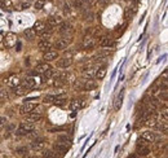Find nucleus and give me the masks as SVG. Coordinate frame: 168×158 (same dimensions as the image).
Masks as SVG:
<instances>
[{
    "label": "nucleus",
    "mask_w": 168,
    "mask_h": 158,
    "mask_svg": "<svg viewBox=\"0 0 168 158\" xmlns=\"http://www.w3.org/2000/svg\"><path fill=\"white\" fill-rule=\"evenodd\" d=\"M0 4L3 5V8H7V7H12V0H0Z\"/></svg>",
    "instance_id": "37"
},
{
    "label": "nucleus",
    "mask_w": 168,
    "mask_h": 158,
    "mask_svg": "<svg viewBox=\"0 0 168 158\" xmlns=\"http://www.w3.org/2000/svg\"><path fill=\"white\" fill-rule=\"evenodd\" d=\"M123 96H124V91H120V93L116 96V99H115L114 101V109L116 110H120L122 105H123Z\"/></svg>",
    "instance_id": "19"
},
{
    "label": "nucleus",
    "mask_w": 168,
    "mask_h": 158,
    "mask_svg": "<svg viewBox=\"0 0 168 158\" xmlns=\"http://www.w3.org/2000/svg\"><path fill=\"white\" fill-rule=\"evenodd\" d=\"M98 44H100V47H110V45H112L111 38H110V37H104V38H101L100 42H98Z\"/></svg>",
    "instance_id": "26"
},
{
    "label": "nucleus",
    "mask_w": 168,
    "mask_h": 158,
    "mask_svg": "<svg viewBox=\"0 0 168 158\" xmlns=\"http://www.w3.org/2000/svg\"><path fill=\"white\" fill-rule=\"evenodd\" d=\"M38 105L36 104H34V102H27L26 101L25 104H22L20 106V109H18V113L21 114V116H25V114H28V113H31L35 108H36Z\"/></svg>",
    "instance_id": "6"
},
{
    "label": "nucleus",
    "mask_w": 168,
    "mask_h": 158,
    "mask_svg": "<svg viewBox=\"0 0 168 158\" xmlns=\"http://www.w3.org/2000/svg\"><path fill=\"white\" fill-rule=\"evenodd\" d=\"M28 7H30V5H28V3L27 4H21V9H26V8H28Z\"/></svg>",
    "instance_id": "45"
},
{
    "label": "nucleus",
    "mask_w": 168,
    "mask_h": 158,
    "mask_svg": "<svg viewBox=\"0 0 168 158\" xmlns=\"http://www.w3.org/2000/svg\"><path fill=\"white\" fill-rule=\"evenodd\" d=\"M4 122H5V119H4V118H0V124H3Z\"/></svg>",
    "instance_id": "46"
},
{
    "label": "nucleus",
    "mask_w": 168,
    "mask_h": 158,
    "mask_svg": "<svg viewBox=\"0 0 168 158\" xmlns=\"http://www.w3.org/2000/svg\"><path fill=\"white\" fill-rule=\"evenodd\" d=\"M66 83H67L66 80H62V79H60V78H56V80L53 82V86L56 88H60V87H63Z\"/></svg>",
    "instance_id": "34"
},
{
    "label": "nucleus",
    "mask_w": 168,
    "mask_h": 158,
    "mask_svg": "<svg viewBox=\"0 0 168 158\" xmlns=\"http://www.w3.org/2000/svg\"><path fill=\"white\" fill-rule=\"evenodd\" d=\"M84 106H85V101H84V100H80V99H74V100H71L70 104H69V109L73 110V112L81 109V108H84Z\"/></svg>",
    "instance_id": "10"
},
{
    "label": "nucleus",
    "mask_w": 168,
    "mask_h": 158,
    "mask_svg": "<svg viewBox=\"0 0 168 158\" xmlns=\"http://www.w3.org/2000/svg\"><path fill=\"white\" fill-rule=\"evenodd\" d=\"M70 11H71V7H70V4H63V13L66 14H69L70 13Z\"/></svg>",
    "instance_id": "39"
},
{
    "label": "nucleus",
    "mask_w": 168,
    "mask_h": 158,
    "mask_svg": "<svg viewBox=\"0 0 168 158\" xmlns=\"http://www.w3.org/2000/svg\"><path fill=\"white\" fill-rule=\"evenodd\" d=\"M38 47H39V49H42V51H49V49L52 48V43L49 42V39H42L38 43Z\"/></svg>",
    "instance_id": "20"
},
{
    "label": "nucleus",
    "mask_w": 168,
    "mask_h": 158,
    "mask_svg": "<svg viewBox=\"0 0 168 158\" xmlns=\"http://www.w3.org/2000/svg\"><path fill=\"white\" fill-rule=\"evenodd\" d=\"M45 148V140L43 137H38L31 143V149L34 150H43Z\"/></svg>",
    "instance_id": "11"
},
{
    "label": "nucleus",
    "mask_w": 168,
    "mask_h": 158,
    "mask_svg": "<svg viewBox=\"0 0 168 158\" xmlns=\"http://www.w3.org/2000/svg\"><path fill=\"white\" fill-rule=\"evenodd\" d=\"M81 3H83L84 7L91 8V7H93V5H96V4H97V0H81Z\"/></svg>",
    "instance_id": "33"
},
{
    "label": "nucleus",
    "mask_w": 168,
    "mask_h": 158,
    "mask_svg": "<svg viewBox=\"0 0 168 158\" xmlns=\"http://www.w3.org/2000/svg\"><path fill=\"white\" fill-rule=\"evenodd\" d=\"M1 40H3V39H1V37H0V43H1Z\"/></svg>",
    "instance_id": "47"
},
{
    "label": "nucleus",
    "mask_w": 168,
    "mask_h": 158,
    "mask_svg": "<svg viewBox=\"0 0 168 158\" xmlns=\"http://www.w3.org/2000/svg\"><path fill=\"white\" fill-rule=\"evenodd\" d=\"M56 74H57V71L50 68V69H48V70H45L44 73H43V78H44V80H48V79H50L53 75H56Z\"/></svg>",
    "instance_id": "28"
},
{
    "label": "nucleus",
    "mask_w": 168,
    "mask_h": 158,
    "mask_svg": "<svg viewBox=\"0 0 168 158\" xmlns=\"http://www.w3.org/2000/svg\"><path fill=\"white\" fill-rule=\"evenodd\" d=\"M159 90H160L159 87H153V88H150L149 93H150V95H157V93L159 92Z\"/></svg>",
    "instance_id": "42"
},
{
    "label": "nucleus",
    "mask_w": 168,
    "mask_h": 158,
    "mask_svg": "<svg viewBox=\"0 0 168 158\" xmlns=\"http://www.w3.org/2000/svg\"><path fill=\"white\" fill-rule=\"evenodd\" d=\"M47 23L43 22V21H38V22H35V25H34V31L35 33H42V31H44L45 29H47Z\"/></svg>",
    "instance_id": "24"
},
{
    "label": "nucleus",
    "mask_w": 168,
    "mask_h": 158,
    "mask_svg": "<svg viewBox=\"0 0 168 158\" xmlns=\"http://www.w3.org/2000/svg\"><path fill=\"white\" fill-rule=\"evenodd\" d=\"M21 84L23 86V87L26 88V90H32V88H35L38 84H39V82H38V79L32 78V76H28V78H26L25 80H21Z\"/></svg>",
    "instance_id": "8"
},
{
    "label": "nucleus",
    "mask_w": 168,
    "mask_h": 158,
    "mask_svg": "<svg viewBox=\"0 0 168 158\" xmlns=\"http://www.w3.org/2000/svg\"><path fill=\"white\" fill-rule=\"evenodd\" d=\"M16 153L18 157H26V155H28V148L27 147H20L16 149Z\"/></svg>",
    "instance_id": "27"
},
{
    "label": "nucleus",
    "mask_w": 168,
    "mask_h": 158,
    "mask_svg": "<svg viewBox=\"0 0 168 158\" xmlns=\"http://www.w3.org/2000/svg\"><path fill=\"white\" fill-rule=\"evenodd\" d=\"M145 119H146L145 124L147 127H154L155 124H157V116H155V113L151 114V116H147Z\"/></svg>",
    "instance_id": "25"
},
{
    "label": "nucleus",
    "mask_w": 168,
    "mask_h": 158,
    "mask_svg": "<svg viewBox=\"0 0 168 158\" xmlns=\"http://www.w3.org/2000/svg\"><path fill=\"white\" fill-rule=\"evenodd\" d=\"M5 97H8V91L5 90L4 86L0 84V99H5Z\"/></svg>",
    "instance_id": "36"
},
{
    "label": "nucleus",
    "mask_w": 168,
    "mask_h": 158,
    "mask_svg": "<svg viewBox=\"0 0 168 158\" xmlns=\"http://www.w3.org/2000/svg\"><path fill=\"white\" fill-rule=\"evenodd\" d=\"M73 43V38L71 37H63L61 39H57L56 42L52 44V47H54L56 49H65L66 47H69V44Z\"/></svg>",
    "instance_id": "3"
},
{
    "label": "nucleus",
    "mask_w": 168,
    "mask_h": 158,
    "mask_svg": "<svg viewBox=\"0 0 168 158\" xmlns=\"http://www.w3.org/2000/svg\"><path fill=\"white\" fill-rule=\"evenodd\" d=\"M57 57H58V52L57 51H45L44 56H43V60H44L45 62H50L53 61V60H56Z\"/></svg>",
    "instance_id": "13"
},
{
    "label": "nucleus",
    "mask_w": 168,
    "mask_h": 158,
    "mask_svg": "<svg viewBox=\"0 0 168 158\" xmlns=\"http://www.w3.org/2000/svg\"><path fill=\"white\" fill-rule=\"evenodd\" d=\"M4 83H5L8 87H17V86H20L21 84V79L18 78L17 75H14V74H11V75H8L5 78V80H4Z\"/></svg>",
    "instance_id": "7"
},
{
    "label": "nucleus",
    "mask_w": 168,
    "mask_h": 158,
    "mask_svg": "<svg viewBox=\"0 0 168 158\" xmlns=\"http://www.w3.org/2000/svg\"><path fill=\"white\" fill-rule=\"evenodd\" d=\"M97 1L101 4V5H107V4H109L111 0H97Z\"/></svg>",
    "instance_id": "43"
},
{
    "label": "nucleus",
    "mask_w": 168,
    "mask_h": 158,
    "mask_svg": "<svg viewBox=\"0 0 168 158\" xmlns=\"http://www.w3.org/2000/svg\"><path fill=\"white\" fill-rule=\"evenodd\" d=\"M53 149L56 150V152H58V153H61V154H63V153H66L67 150H69V145L62 144V143H58V141H57L56 144L53 145Z\"/></svg>",
    "instance_id": "22"
},
{
    "label": "nucleus",
    "mask_w": 168,
    "mask_h": 158,
    "mask_svg": "<svg viewBox=\"0 0 168 158\" xmlns=\"http://www.w3.org/2000/svg\"><path fill=\"white\" fill-rule=\"evenodd\" d=\"M42 119V113L38 112V106L28 114H25V122H31V123H36L38 121Z\"/></svg>",
    "instance_id": "5"
},
{
    "label": "nucleus",
    "mask_w": 168,
    "mask_h": 158,
    "mask_svg": "<svg viewBox=\"0 0 168 158\" xmlns=\"http://www.w3.org/2000/svg\"><path fill=\"white\" fill-rule=\"evenodd\" d=\"M74 88H75L76 91H81V90H83V83L79 82V80H76V83H75V86H74Z\"/></svg>",
    "instance_id": "40"
},
{
    "label": "nucleus",
    "mask_w": 168,
    "mask_h": 158,
    "mask_svg": "<svg viewBox=\"0 0 168 158\" xmlns=\"http://www.w3.org/2000/svg\"><path fill=\"white\" fill-rule=\"evenodd\" d=\"M56 100H57L56 95H47V96H44V99H43V102H45V104H54Z\"/></svg>",
    "instance_id": "31"
},
{
    "label": "nucleus",
    "mask_w": 168,
    "mask_h": 158,
    "mask_svg": "<svg viewBox=\"0 0 168 158\" xmlns=\"http://www.w3.org/2000/svg\"><path fill=\"white\" fill-rule=\"evenodd\" d=\"M66 127H53V128H49L48 132H58V131H65Z\"/></svg>",
    "instance_id": "38"
},
{
    "label": "nucleus",
    "mask_w": 168,
    "mask_h": 158,
    "mask_svg": "<svg viewBox=\"0 0 168 158\" xmlns=\"http://www.w3.org/2000/svg\"><path fill=\"white\" fill-rule=\"evenodd\" d=\"M36 128L35 123H31V122H22L20 124V127L17 130V135H27L28 132L34 131Z\"/></svg>",
    "instance_id": "1"
},
{
    "label": "nucleus",
    "mask_w": 168,
    "mask_h": 158,
    "mask_svg": "<svg viewBox=\"0 0 168 158\" xmlns=\"http://www.w3.org/2000/svg\"><path fill=\"white\" fill-rule=\"evenodd\" d=\"M162 116H163V119H165L167 121V118H168V113H167V109H164L162 112Z\"/></svg>",
    "instance_id": "44"
},
{
    "label": "nucleus",
    "mask_w": 168,
    "mask_h": 158,
    "mask_svg": "<svg viewBox=\"0 0 168 158\" xmlns=\"http://www.w3.org/2000/svg\"><path fill=\"white\" fill-rule=\"evenodd\" d=\"M43 5H44V0H39V1H36V3H35V8H36V9H42Z\"/></svg>",
    "instance_id": "41"
},
{
    "label": "nucleus",
    "mask_w": 168,
    "mask_h": 158,
    "mask_svg": "<svg viewBox=\"0 0 168 158\" xmlns=\"http://www.w3.org/2000/svg\"><path fill=\"white\" fill-rule=\"evenodd\" d=\"M52 66L49 65V64H40V65H38L36 68H35V71H32L31 73V75H38V74H43L45 70H48V69H50Z\"/></svg>",
    "instance_id": "17"
},
{
    "label": "nucleus",
    "mask_w": 168,
    "mask_h": 158,
    "mask_svg": "<svg viewBox=\"0 0 168 158\" xmlns=\"http://www.w3.org/2000/svg\"><path fill=\"white\" fill-rule=\"evenodd\" d=\"M96 87H97V84L93 82L92 79H87V80H84V83H83V90H85V91H92V90H95Z\"/></svg>",
    "instance_id": "23"
},
{
    "label": "nucleus",
    "mask_w": 168,
    "mask_h": 158,
    "mask_svg": "<svg viewBox=\"0 0 168 158\" xmlns=\"http://www.w3.org/2000/svg\"><path fill=\"white\" fill-rule=\"evenodd\" d=\"M26 92H28V90H26L25 87H23L22 84L17 86V87H14V93H16L17 96H21V95H25Z\"/></svg>",
    "instance_id": "30"
},
{
    "label": "nucleus",
    "mask_w": 168,
    "mask_h": 158,
    "mask_svg": "<svg viewBox=\"0 0 168 158\" xmlns=\"http://www.w3.org/2000/svg\"><path fill=\"white\" fill-rule=\"evenodd\" d=\"M23 35H25V37L27 38L28 40H32L34 38L36 37V33L34 31V29H27V30L23 31Z\"/></svg>",
    "instance_id": "29"
},
{
    "label": "nucleus",
    "mask_w": 168,
    "mask_h": 158,
    "mask_svg": "<svg viewBox=\"0 0 168 158\" xmlns=\"http://www.w3.org/2000/svg\"><path fill=\"white\" fill-rule=\"evenodd\" d=\"M106 68L105 66H101V68L96 69V73H95V78L98 79V80H102V79L106 76Z\"/></svg>",
    "instance_id": "21"
},
{
    "label": "nucleus",
    "mask_w": 168,
    "mask_h": 158,
    "mask_svg": "<svg viewBox=\"0 0 168 158\" xmlns=\"http://www.w3.org/2000/svg\"><path fill=\"white\" fill-rule=\"evenodd\" d=\"M96 45V39L95 37H85L83 39V48L88 49V48H93Z\"/></svg>",
    "instance_id": "15"
},
{
    "label": "nucleus",
    "mask_w": 168,
    "mask_h": 158,
    "mask_svg": "<svg viewBox=\"0 0 168 158\" xmlns=\"http://www.w3.org/2000/svg\"><path fill=\"white\" fill-rule=\"evenodd\" d=\"M150 153V148H149V143L144 139H140L137 143V154L141 157H146Z\"/></svg>",
    "instance_id": "2"
},
{
    "label": "nucleus",
    "mask_w": 168,
    "mask_h": 158,
    "mask_svg": "<svg viewBox=\"0 0 168 158\" xmlns=\"http://www.w3.org/2000/svg\"><path fill=\"white\" fill-rule=\"evenodd\" d=\"M57 141L58 143H62V144H66L70 147V143H71V139L69 137V136H63V135H60L58 137H57Z\"/></svg>",
    "instance_id": "32"
},
{
    "label": "nucleus",
    "mask_w": 168,
    "mask_h": 158,
    "mask_svg": "<svg viewBox=\"0 0 168 158\" xmlns=\"http://www.w3.org/2000/svg\"><path fill=\"white\" fill-rule=\"evenodd\" d=\"M17 43V35L13 33H8L4 38V44H5L7 48H13Z\"/></svg>",
    "instance_id": "9"
},
{
    "label": "nucleus",
    "mask_w": 168,
    "mask_h": 158,
    "mask_svg": "<svg viewBox=\"0 0 168 158\" xmlns=\"http://www.w3.org/2000/svg\"><path fill=\"white\" fill-rule=\"evenodd\" d=\"M44 157H49V158H57L58 157V153H56V150H48V152H44Z\"/></svg>",
    "instance_id": "35"
},
{
    "label": "nucleus",
    "mask_w": 168,
    "mask_h": 158,
    "mask_svg": "<svg viewBox=\"0 0 168 158\" xmlns=\"http://www.w3.org/2000/svg\"><path fill=\"white\" fill-rule=\"evenodd\" d=\"M141 139H144V140H146L147 143H154L155 139H157V136H155V133L153 132V131H144L142 135H141Z\"/></svg>",
    "instance_id": "16"
},
{
    "label": "nucleus",
    "mask_w": 168,
    "mask_h": 158,
    "mask_svg": "<svg viewBox=\"0 0 168 158\" xmlns=\"http://www.w3.org/2000/svg\"><path fill=\"white\" fill-rule=\"evenodd\" d=\"M71 65H73V58L71 57H63V58L57 61V68L60 69H67Z\"/></svg>",
    "instance_id": "12"
},
{
    "label": "nucleus",
    "mask_w": 168,
    "mask_h": 158,
    "mask_svg": "<svg viewBox=\"0 0 168 158\" xmlns=\"http://www.w3.org/2000/svg\"><path fill=\"white\" fill-rule=\"evenodd\" d=\"M58 33L61 35H63V37H69V35L74 34V27L69 22H61L58 26Z\"/></svg>",
    "instance_id": "4"
},
{
    "label": "nucleus",
    "mask_w": 168,
    "mask_h": 158,
    "mask_svg": "<svg viewBox=\"0 0 168 158\" xmlns=\"http://www.w3.org/2000/svg\"><path fill=\"white\" fill-rule=\"evenodd\" d=\"M61 22H62V18L60 17V16H50L47 20V23L49 27H56V26H58Z\"/></svg>",
    "instance_id": "14"
},
{
    "label": "nucleus",
    "mask_w": 168,
    "mask_h": 158,
    "mask_svg": "<svg viewBox=\"0 0 168 158\" xmlns=\"http://www.w3.org/2000/svg\"><path fill=\"white\" fill-rule=\"evenodd\" d=\"M95 73H96V68H88L85 70L81 71V75H83L84 79H93L95 78Z\"/></svg>",
    "instance_id": "18"
}]
</instances>
